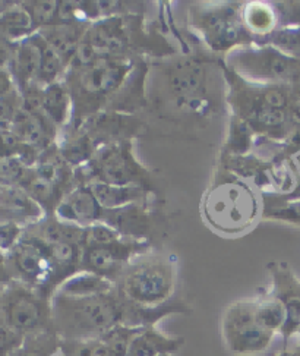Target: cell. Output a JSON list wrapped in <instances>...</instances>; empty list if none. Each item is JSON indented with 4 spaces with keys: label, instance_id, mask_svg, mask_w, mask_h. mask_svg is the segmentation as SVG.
<instances>
[{
    "label": "cell",
    "instance_id": "5b68a950",
    "mask_svg": "<svg viewBox=\"0 0 300 356\" xmlns=\"http://www.w3.org/2000/svg\"><path fill=\"white\" fill-rule=\"evenodd\" d=\"M78 185L101 182L115 186H141L153 193V176L133 154V140L99 148L95 156L75 170Z\"/></svg>",
    "mask_w": 300,
    "mask_h": 356
},
{
    "label": "cell",
    "instance_id": "e575fe53",
    "mask_svg": "<svg viewBox=\"0 0 300 356\" xmlns=\"http://www.w3.org/2000/svg\"><path fill=\"white\" fill-rule=\"evenodd\" d=\"M274 6L278 12L280 26H300V0L299 2L297 0H292V2H276Z\"/></svg>",
    "mask_w": 300,
    "mask_h": 356
},
{
    "label": "cell",
    "instance_id": "30bf717a",
    "mask_svg": "<svg viewBox=\"0 0 300 356\" xmlns=\"http://www.w3.org/2000/svg\"><path fill=\"white\" fill-rule=\"evenodd\" d=\"M162 74L177 111L189 115H207L210 112L206 62L195 56L174 58L162 67Z\"/></svg>",
    "mask_w": 300,
    "mask_h": 356
},
{
    "label": "cell",
    "instance_id": "8fae6325",
    "mask_svg": "<svg viewBox=\"0 0 300 356\" xmlns=\"http://www.w3.org/2000/svg\"><path fill=\"white\" fill-rule=\"evenodd\" d=\"M151 251L149 241H140L124 236L107 245H92L83 248L81 271L94 273L107 280L116 283L128 264L136 257Z\"/></svg>",
    "mask_w": 300,
    "mask_h": 356
},
{
    "label": "cell",
    "instance_id": "ee69618b",
    "mask_svg": "<svg viewBox=\"0 0 300 356\" xmlns=\"http://www.w3.org/2000/svg\"><path fill=\"white\" fill-rule=\"evenodd\" d=\"M274 356H290V355H289L288 350H281L280 353H277V355H274Z\"/></svg>",
    "mask_w": 300,
    "mask_h": 356
},
{
    "label": "cell",
    "instance_id": "7402d4cb",
    "mask_svg": "<svg viewBox=\"0 0 300 356\" xmlns=\"http://www.w3.org/2000/svg\"><path fill=\"white\" fill-rule=\"evenodd\" d=\"M240 21L247 31L255 38V43L269 35L280 26L278 12L274 3L253 0L240 5Z\"/></svg>",
    "mask_w": 300,
    "mask_h": 356
},
{
    "label": "cell",
    "instance_id": "2e32d148",
    "mask_svg": "<svg viewBox=\"0 0 300 356\" xmlns=\"http://www.w3.org/2000/svg\"><path fill=\"white\" fill-rule=\"evenodd\" d=\"M0 217L5 218L6 223L34 225L46 217V211L22 186L0 185Z\"/></svg>",
    "mask_w": 300,
    "mask_h": 356
},
{
    "label": "cell",
    "instance_id": "603a6c76",
    "mask_svg": "<svg viewBox=\"0 0 300 356\" xmlns=\"http://www.w3.org/2000/svg\"><path fill=\"white\" fill-rule=\"evenodd\" d=\"M43 115L59 129V135L71 125L74 103L71 91L63 79L44 87Z\"/></svg>",
    "mask_w": 300,
    "mask_h": 356
},
{
    "label": "cell",
    "instance_id": "484cf974",
    "mask_svg": "<svg viewBox=\"0 0 300 356\" xmlns=\"http://www.w3.org/2000/svg\"><path fill=\"white\" fill-rule=\"evenodd\" d=\"M262 218L300 226V200H284L276 194H261Z\"/></svg>",
    "mask_w": 300,
    "mask_h": 356
},
{
    "label": "cell",
    "instance_id": "ba28073f",
    "mask_svg": "<svg viewBox=\"0 0 300 356\" xmlns=\"http://www.w3.org/2000/svg\"><path fill=\"white\" fill-rule=\"evenodd\" d=\"M0 316L22 336L54 332L51 299L34 287L12 280L0 295Z\"/></svg>",
    "mask_w": 300,
    "mask_h": 356
},
{
    "label": "cell",
    "instance_id": "74e56055",
    "mask_svg": "<svg viewBox=\"0 0 300 356\" xmlns=\"http://www.w3.org/2000/svg\"><path fill=\"white\" fill-rule=\"evenodd\" d=\"M15 86H13L12 76L0 70V97H10V95H15Z\"/></svg>",
    "mask_w": 300,
    "mask_h": 356
},
{
    "label": "cell",
    "instance_id": "f546056e",
    "mask_svg": "<svg viewBox=\"0 0 300 356\" xmlns=\"http://www.w3.org/2000/svg\"><path fill=\"white\" fill-rule=\"evenodd\" d=\"M142 328L144 327H129L119 324L113 327L112 330L104 333L100 339L104 341V345L108 348V350H110L112 356H128L132 340Z\"/></svg>",
    "mask_w": 300,
    "mask_h": 356
},
{
    "label": "cell",
    "instance_id": "4316f807",
    "mask_svg": "<svg viewBox=\"0 0 300 356\" xmlns=\"http://www.w3.org/2000/svg\"><path fill=\"white\" fill-rule=\"evenodd\" d=\"M256 321L267 330L280 334L284 323H285V311L280 300L265 292L256 296V308H255Z\"/></svg>",
    "mask_w": 300,
    "mask_h": 356
},
{
    "label": "cell",
    "instance_id": "d6986e66",
    "mask_svg": "<svg viewBox=\"0 0 300 356\" xmlns=\"http://www.w3.org/2000/svg\"><path fill=\"white\" fill-rule=\"evenodd\" d=\"M185 341V337L169 336L157 325H148L132 340L128 356H172L183 348Z\"/></svg>",
    "mask_w": 300,
    "mask_h": 356
},
{
    "label": "cell",
    "instance_id": "f1b7e54d",
    "mask_svg": "<svg viewBox=\"0 0 300 356\" xmlns=\"http://www.w3.org/2000/svg\"><path fill=\"white\" fill-rule=\"evenodd\" d=\"M255 44H268L276 47L285 56L300 60V26H278L269 35L256 41Z\"/></svg>",
    "mask_w": 300,
    "mask_h": 356
},
{
    "label": "cell",
    "instance_id": "f6af8a7d",
    "mask_svg": "<svg viewBox=\"0 0 300 356\" xmlns=\"http://www.w3.org/2000/svg\"><path fill=\"white\" fill-rule=\"evenodd\" d=\"M5 286H6V284H0V295H2V292H3V289H5Z\"/></svg>",
    "mask_w": 300,
    "mask_h": 356
},
{
    "label": "cell",
    "instance_id": "b9f144b4",
    "mask_svg": "<svg viewBox=\"0 0 300 356\" xmlns=\"http://www.w3.org/2000/svg\"><path fill=\"white\" fill-rule=\"evenodd\" d=\"M283 350H288L290 356H300V341L297 345H294L292 348H288V349H283Z\"/></svg>",
    "mask_w": 300,
    "mask_h": 356
},
{
    "label": "cell",
    "instance_id": "6da1fadb",
    "mask_svg": "<svg viewBox=\"0 0 300 356\" xmlns=\"http://www.w3.org/2000/svg\"><path fill=\"white\" fill-rule=\"evenodd\" d=\"M141 59L101 58L81 70H67L63 81L74 103L72 122L67 128L78 129L88 118L112 112Z\"/></svg>",
    "mask_w": 300,
    "mask_h": 356
},
{
    "label": "cell",
    "instance_id": "9a60e30c",
    "mask_svg": "<svg viewBox=\"0 0 300 356\" xmlns=\"http://www.w3.org/2000/svg\"><path fill=\"white\" fill-rule=\"evenodd\" d=\"M59 218L83 227L103 223L106 210L95 200L88 185H78L67 194L54 211Z\"/></svg>",
    "mask_w": 300,
    "mask_h": 356
},
{
    "label": "cell",
    "instance_id": "52a82bcc",
    "mask_svg": "<svg viewBox=\"0 0 300 356\" xmlns=\"http://www.w3.org/2000/svg\"><path fill=\"white\" fill-rule=\"evenodd\" d=\"M242 3H218L195 6L190 10V29L197 31L212 53L224 56L236 47L253 44L255 38L240 21Z\"/></svg>",
    "mask_w": 300,
    "mask_h": 356
},
{
    "label": "cell",
    "instance_id": "e0dca14e",
    "mask_svg": "<svg viewBox=\"0 0 300 356\" xmlns=\"http://www.w3.org/2000/svg\"><path fill=\"white\" fill-rule=\"evenodd\" d=\"M91 24L74 22V24H53L37 33L42 35L46 43L59 54L63 63L69 67L75 53L83 41Z\"/></svg>",
    "mask_w": 300,
    "mask_h": 356
},
{
    "label": "cell",
    "instance_id": "ffe728a7",
    "mask_svg": "<svg viewBox=\"0 0 300 356\" xmlns=\"http://www.w3.org/2000/svg\"><path fill=\"white\" fill-rule=\"evenodd\" d=\"M13 74L18 78L21 90L34 84L38 79L40 66H42V44L38 33L25 38L13 50Z\"/></svg>",
    "mask_w": 300,
    "mask_h": 356
},
{
    "label": "cell",
    "instance_id": "d590c367",
    "mask_svg": "<svg viewBox=\"0 0 300 356\" xmlns=\"http://www.w3.org/2000/svg\"><path fill=\"white\" fill-rule=\"evenodd\" d=\"M24 229L18 223L0 225V251L9 252L22 238Z\"/></svg>",
    "mask_w": 300,
    "mask_h": 356
},
{
    "label": "cell",
    "instance_id": "7c38bea8",
    "mask_svg": "<svg viewBox=\"0 0 300 356\" xmlns=\"http://www.w3.org/2000/svg\"><path fill=\"white\" fill-rule=\"evenodd\" d=\"M6 264L12 280L34 287L47 298L51 261L42 241L24 232L19 242L6 254Z\"/></svg>",
    "mask_w": 300,
    "mask_h": 356
},
{
    "label": "cell",
    "instance_id": "7bdbcfd3",
    "mask_svg": "<svg viewBox=\"0 0 300 356\" xmlns=\"http://www.w3.org/2000/svg\"><path fill=\"white\" fill-rule=\"evenodd\" d=\"M280 197V195H278ZM281 198H284V200H300V185H299V188L294 191V193L292 194V195H289V197H281Z\"/></svg>",
    "mask_w": 300,
    "mask_h": 356
},
{
    "label": "cell",
    "instance_id": "ac0fdd59",
    "mask_svg": "<svg viewBox=\"0 0 300 356\" xmlns=\"http://www.w3.org/2000/svg\"><path fill=\"white\" fill-rule=\"evenodd\" d=\"M24 232L46 243H74L84 248L85 242V227L65 222L56 214L46 216Z\"/></svg>",
    "mask_w": 300,
    "mask_h": 356
},
{
    "label": "cell",
    "instance_id": "60d3db41",
    "mask_svg": "<svg viewBox=\"0 0 300 356\" xmlns=\"http://www.w3.org/2000/svg\"><path fill=\"white\" fill-rule=\"evenodd\" d=\"M290 88H292V92L296 94V95H300V70L293 75L292 81H290Z\"/></svg>",
    "mask_w": 300,
    "mask_h": 356
},
{
    "label": "cell",
    "instance_id": "4dcf8cb0",
    "mask_svg": "<svg viewBox=\"0 0 300 356\" xmlns=\"http://www.w3.org/2000/svg\"><path fill=\"white\" fill-rule=\"evenodd\" d=\"M59 356H112L110 350L99 339L87 340H65L60 339Z\"/></svg>",
    "mask_w": 300,
    "mask_h": 356
},
{
    "label": "cell",
    "instance_id": "f35d334b",
    "mask_svg": "<svg viewBox=\"0 0 300 356\" xmlns=\"http://www.w3.org/2000/svg\"><path fill=\"white\" fill-rule=\"evenodd\" d=\"M288 115H289V122L292 129L300 127V99L293 95L290 106L288 108Z\"/></svg>",
    "mask_w": 300,
    "mask_h": 356
},
{
    "label": "cell",
    "instance_id": "836d02e7",
    "mask_svg": "<svg viewBox=\"0 0 300 356\" xmlns=\"http://www.w3.org/2000/svg\"><path fill=\"white\" fill-rule=\"evenodd\" d=\"M25 336L18 333L0 316V356H12L22 345Z\"/></svg>",
    "mask_w": 300,
    "mask_h": 356
},
{
    "label": "cell",
    "instance_id": "5bb4252c",
    "mask_svg": "<svg viewBox=\"0 0 300 356\" xmlns=\"http://www.w3.org/2000/svg\"><path fill=\"white\" fill-rule=\"evenodd\" d=\"M9 129L25 147L35 149L40 154H43L59 140V129L43 113H31L25 108L18 112Z\"/></svg>",
    "mask_w": 300,
    "mask_h": 356
},
{
    "label": "cell",
    "instance_id": "83f0119b",
    "mask_svg": "<svg viewBox=\"0 0 300 356\" xmlns=\"http://www.w3.org/2000/svg\"><path fill=\"white\" fill-rule=\"evenodd\" d=\"M0 30L9 40H25L37 33L34 22L24 6L8 9L0 17Z\"/></svg>",
    "mask_w": 300,
    "mask_h": 356
},
{
    "label": "cell",
    "instance_id": "d4e9b609",
    "mask_svg": "<svg viewBox=\"0 0 300 356\" xmlns=\"http://www.w3.org/2000/svg\"><path fill=\"white\" fill-rule=\"evenodd\" d=\"M115 289V283L107 280L101 276L94 275L88 271H79L71 279H67L56 293L65 296H74V298H83V296H94V295H103L107 292H112Z\"/></svg>",
    "mask_w": 300,
    "mask_h": 356
},
{
    "label": "cell",
    "instance_id": "cb8c5ba5",
    "mask_svg": "<svg viewBox=\"0 0 300 356\" xmlns=\"http://www.w3.org/2000/svg\"><path fill=\"white\" fill-rule=\"evenodd\" d=\"M256 138L258 136L255 131L247 120L231 115L222 157H240L251 154L255 148Z\"/></svg>",
    "mask_w": 300,
    "mask_h": 356
},
{
    "label": "cell",
    "instance_id": "8992f818",
    "mask_svg": "<svg viewBox=\"0 0 300 356\" xmlns=\"http://www.w3.org/2000/svg\"><path fill=\"white\" fill-rule=\"evenodd\" d=\"M223 63L242 79L259 86L290 84L300 70V60L285 56L272 46L255 43L228 51Z\"/></svg>",
    "mask_w": 300,
    "mask_h": 356
},
{
    "label": "cell",
    "instance_id": "9c48e42d",
    "mask_svg": "<svg viewBox=\"0 0 300 356\" xmlns=\"http://www.w3.org/2000/svg\"><path fill=\"white\" fill-rule=\"evenodd\" d=\"M256 298L230 304L222 317V336L231 355L252 356L265 353L277 336L256 321Z\"/></svg>",
    "mask_w": 300,
    "mask_h": 356
},
{
    "label": "cell",
    "instance_id": "bcb514c9",
    "mask_svg": "<svg viewBox=\"0 0 300 356\" xmlns=\"http://www.w3.org/2000/svg\"><path fill=\"white\" fill-rule=\"evenodd\" d=\"M299 341H300V334H299Z\"/></svg>",
    "mask_w": 300,
    "mask_h": 356
},
{
    "label": "cell",
    "instance_id": "1f68e13d",
    "mask_svg": "<svg viewBox=\"0 0 300 356\" xmlns=\"http://www.w3.org/2000/svg\"><path fill=\"white\" fill-rule=\"evenodd\" d=\"M24 8L30 13L35 30H42L44 26L56 24L58 21V0H43V2H28L24 3Z\"/></svg>",
    "mask_w": 300,
    "mask_h": 356
},
{
    "label": "cell",
    "instance_id": "8d00e7d4",
    "mask_svg": "<svg viewBox=\"0 0 300 356\" xmlns=\"http://www.w3.org/2000/svg\"><path fill=\"white\" fill-rule=\"evenodd\" d=\"M280 154L289 161L290 168L293 169L294 175L297 176V179L300 182V147H289L283 144Z\"/></svg>",
    "mask_w": 300,
    "mask_h": 356
},
{
    "label": "cell",
    "instance_id": "44dd1931",
    "mask_svg": "<svg viewBox=\"0 0 300 356\" xmlns=\"http://www.w3.org/2000/svg\"><path fill=\"white\" fill-rule=\"evenodd\" d=\"M91 193L107 211L120 210L135 204H149L151 191L141 186H115L101 182L88 184Z\"/></svg>",
    "mask_w": 300,
    "mask_h": 356
},
{
    "label": "cell",
    "instance_id": "7a4b0ae2",
    "mask_svg": "<svg viewBox=\"0 0 300 356\" xmlns=\"http://www.w3.org/2000/svg\"><path fill=\"white\" fill-rule=\"evenodd\" d=\"M203 222L223 236L247 234L262 218L261 194L220 164L201 202Z\"/></svg>",
    "mask_w": 300,
    "mask_h": 356
},
{
    "label": "cell",
    "instance_id": "ab89813d",
    "mask_svg": "<svg viewBox=\"0 0 300 356\" xmlns=\"http://www.w3.org/2000/svg\"><path fill=\"white\" fill-rule=\"evenodd\" d=\"M284 144L289 145V147H300V127L292 129L288 141H285Z\"/></svg>",
    "mask_w": 300,
    "mask_h": 356
},
{
    "label": "cell",
    "instance_id": "277c9868",
    "mask_svg": "<svg viewBox=\"0 0 300 356\" xmlns=\"http://www.w3.org/2000/svg\"><path fill=\"white\" fill-rule=\"evenodd\" d=\"M176 284V258L151 252L136 257L115 283L122 296L141 307H160L170 302Z\"/></svg>",
    "mask_w": 300,
    "mask_h": 356
},
{
    "label": "cell",
    "instance_id": "d6a6232c",
    "mask_svg": "<svg viewBox=\"0 0 300 356\" xmlns=\"http://www.w3.org/2000/svg\"><path fill=\"white\" fill-rule=\"evenodd\" d=\"M30 166L19 156L0 159V185H19Z\"/></svg>",
    "mask_w": 300,
    "mask_h": 356
},
{
    "label": "cell",
    "instance_id": "4fadbf2b",
    "mask_svg": "<svg viewBox=\"0 0 300 356\" xmlns=\"http://www.w3.org/2000/svg\"><path fill=\"white\" fill-rule=\"evenodd\" d=\"M267 270L272 282L269 295L280 300L285 311V323L280 336L283 349H288L289 341L300 334V279L285 261H272Z\"/></svg>",
    "mask_w": 300,
    "mask_h": 356
},
{
    "label": "cell",
    "instance_id": "3957f363",
    "mask_svg": "<svg viewBox=\"0 0 300 356\" xmlns=\"http://www.w3.org/2000/svg\"><path fill=\"white\" fill-rule=\"evenodd\" d=\"M129 300L116 286L112 292L94 296H65L54 293L51 299L53 328L60 339H99L113 327L126 325Z\"/></svg>",
    "mask_w": 300,
    "mask_h": 356
}]
</instances>
